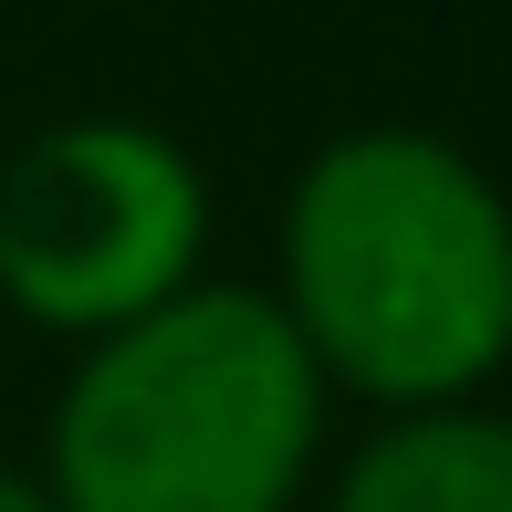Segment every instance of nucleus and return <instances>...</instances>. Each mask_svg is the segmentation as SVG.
<instances>
[{
	"mask_svg": "<svg viewBox=\"0 0 512 512\" xmlns=\"http://www.w3.org/2000/svg\"><path fill=\"white\" fill-rule=\"evenodd\" d=\"M262 293L335 398L471 408L512 366V189L439 126H335L283 189Z\"/></svg>",
	"mask_w": 512,
	"mask_h": 512,
	"instance_id": "1",
	"label": "nucleus"
},
{
	"mask_svg": "<svg viewBox=\"0 0 512 512\" xmlns=\"http://www.w3.org/2000/svg\"><path fill=\"white\" fill-rule=\"evenodd\" d=\"M335 387L262 283H189L178 304L74 345L42 418L53 512H304L324 481Z\"/></svg>",
	"mask_w": 512,
	"mask_h": 512,
	"instance_id": "2",
	"label": "nucleus"
},
{
	"mask_svg": "<svg viewBox=\"0 0 512 512\" xmlns=\"http://www.w3.org/2000/svg\"><path fill=\"white\" fill-rule=\"evenodd\" d=\"M209 168L157 115H53L0 157V304L95 345L209 283Z\"/></svg>",
	"mask_w": 512,
	"mask_h": 512,
	"instance_id": "3",
	"label": "nucleus"
},
{
	"mask_svg": "<svg viewBox=\"0 0 512 512\" xmlns=\"http://www.w3.org/2000/svg\"><path fill=\"white\" fill-rule=\"evenodd\" d=\"M324 512H512V408L377 418L324 471Z\"/></svg>",
	"mask_w": 512,
	"mask_h": 512,
	"instance_id": "4",
	"label": "nucleus"
},
{
	"mask_svg": "<svg viewBox=\"0 0 512 512\" xmlns=\"http://www.w3.org/2000/svg\"><path fill=\"white\" fill-rule=\"evenodd\" d=\"M0 512H53V492H42L32 460H0Z\"/></svg>",
	"mask_w": 512,
	"mask_h": 512,
	"instance_id": "5",
	"label": "nucleus"
}]
</instances>
